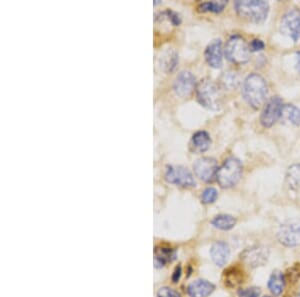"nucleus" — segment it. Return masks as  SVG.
Segmentation results:
<instances>
[{
  "label": "nucleus",
  "instance_id": "aec40b11",
  "mask_svg": "<svg viewBox=\"0 0 300 297\" xmlns=\"http://www.w3.org/2000/svg\"><path fill=\"white\" fill-rule=\"evenodd\" d=\"M211 223L214 227H216L218 229L229 230L235 226L236 219L231 215H228V214H221V215H217L216 217H214Z\"/></svg>",
  "mask_w": 300,
  "mask_h": 297
},
{
  "label": "nucleus",
  "instance_id": "4468645a",
  "mask_svg": "<svg viewBox=\"0 0 300 297\" xmlns=\"http://www.w3.org/2000/svg\"><path fill=\"white\" fill-rule=\"evenodd\" d=\"M210 255L213 260V262L218 265L223 266L230 255V249L228 245L225 242L217 241L215 242L210 249Z\"/></svg>",
  "mask_w": 300,
  "mask_h": 297
},
{
  "label": "nucleus",
  "instance_id": "ddd939ff",
  "mask_svg": "<svg viewBox=\"0 0 300 297\" xmlns=\"http://www.w3.org/2000/svg\"><path fill=\"white\" fill-rule=\"evenodd\" d=\"M205 60L206 62L213 68H220L222 66V42L220 39H214L211 41L205 49Z\"/></svg>",
  "mask_w": 300,
  "mask_h": 297
},
{
  "label": "nucleus",
  "instance_id": "f03ea898",
  "mask_svg": "<svg viewBox=\"0 0 300 297\" xmlns=\"http://www.w3.org/2000/svg\"><path fill=\"white\" fill-rule=\"evenodd\" d=\"M234 8L240 18L256 24L264 22L269 12L268 2L263 0H238Z\"/></svg>",
  "mask_w": 300,
  "mask_h": 297
},
{
  "label": "nucleus",
  "instance_id": "9b49d317",
  "mask_svg": "<svg viewBox=\"0 0 300 297\" xmlns=\"http://www.w3.org/2000/svg\"><path fill=\"white\" fill-rule=\"evenodd\" d=\"M193 169L195 175L205 182H211L216 177V172L218 170L217 162L211 157H202L197 159L193 163Z\"/></svg>",
  "mask_w": 300,
  "mask_h": 297
},
{
  "label": "nucleus",
  "instance_id": "6ab92c4d",
  "mask_svg": "<svg viewBox=\"0 0 300 297\" xmlns=\"http://www.w3.org/2000/svg\"><path fill=\"white\" fill-rule=\"evenodd\" d=\"M243 271L237 267H232L225 271V284L228 287H237L241 283H243Z\"/></svg>",
  "mask_w": 300,
  "mask_h": 297
},
{
  "label": "nucleus",
  "instance_id": "b1692460",
  "mask_svg": "<svg viewBox=\"0 0 300 297\" xmlns=\"http://www.w3.org/2000/svg\"><path fill=\"white\" fill-rule=\"evenodd\" d=\"M221 83L224 88L233 89L237 87L239 83V78L235 72H225L221 76Z\"/></svg>",
  "mask_w": 300,
  "mask_h": 297
},
{
  "label": "nucleus",
  "instance_id": "dca6fc26",
  "mask_svg": "<svg viewBox=\"0 0 300 297\" xmlns=\"http://www.w3.org/2000/svg\"><path fill=\"white\" fill-rule=\"evenodd\" d=\"M211 144V138L206 131H197L191 139V149L193 152H205Z\"/></svg>",
  "mask_w": 300,
  "mask_h": 297
},
{
  "label": "nucleus",
  "instance_id": "f3484780",
  "mask_svg": "<svg viewBox=\"0 0 300 297\" xmlns=\"http://www.w3.org/2000/svg\"><path fill=\"white\" fill-rule=\"evenodd\" d=\"M176 256V253L173 249L171 248H166V247H157L155 249V265L157 267L164 266L165 264L172 262Z\"/></svg>",
  "mask_w": 300,
  "mask_h": 297
},
{
  "label": "nucleus",
  "instance_id": "412c9836",
  "mask_svg": "<svg viewBox=\"0 0 300 297\" xmlns=\"http://www.w3.org/2000/svg\"><path fill=\"white\" fill-rule=\"evenodd\" d=\"M286 182L292 189L300 188V163L291 165L286 173Z\"/></svg>",
  "mask_w": 300,
  "mask_h": 297
},
{
  "label": "nucleus",
  "instance_id": "5701e85b",
  "mask_svg": "<svg viewBox=\"0 0 300 297\" xmlns=\"http://www.w3.org/2000/svg\"><path fill=\"white\" fill-rule=\"evenodd\" d=\"M287 119L295 126H300V109L292 104L284 105L283 112Z\"/></svg>",
  "mask_w": 300,
  "mask_h": 297
},
{
  "label": "nucleus",
  "instance_id": "bb28decb",
  "mask_svg": "<svg viewBox=\"0 0 300 297\" xmlns=\"http://www.w3.org/2000/svg\"><path fill=\"white\" fill-rule=\"evenodd\" d=\"M157 296L180 297V294L177 291H175V290H173V289H171L169 287H162V288H160L159 291L157 293Z\"/></svg>",
  "mask_w": 300,
  "mask_h": 297
},
{
  "label": "nucleus",
  "instance_id": "c85d7f7f",
  "mask_svg": "<svg viewBox=\"0 0 300 297\" xmlns=\"http://www.w3.org/2000/svg\"><path fill=\"white\" fill-rule=\"evenodd\" d=\"M180 275H181V267L178 266L175 268V271L173 273V276H172V280L173 282H177L179 280Z\"/></svg>",
  "mask_w": 300,
  "mask_h": 297
},
{
  "label": "nucleus",
  "instance_id": "20e7f679",
  "mask_svg": "<svg viewBox=\"0 0 300 297\" xmlns=\"http://www.w3.org/2000/svg\"><path fill=\"white\" fill-rule=\"evenodd\" d=\"M242 175V164L234 157L227 159L216 172V179L222 188H230L234 186Z\"/></svg>",
  "mask_w": 300,
  "mask_h": 297
},
{
  "label": "nucleus",
  "instance_id": "4be33fe9",
  "mask_svg": "<svg viewBox=\"0 0 300 297\" xmlns=\"http://www.w3.org/2000/svg\"><path fill=\"white\" fill-rule=\"evenodd\" d=\"M227 4V1L221 0V1H207L202 2L198 5V10L200 12H214L218 13L221 12Z\"/></svg>",
  "mask_w": 300,
  "mask_h": 297
},
{
  "label": "nucleus",
  "instance_id": "9d476101",
  "mask_svg": "<svg viewBox=\"0 0 300 297\" xmlns=\"http://www.w3.org/2000/svg\"><path fill=\"white\" fill-rule=\"evenodd\" d=\"M241 260L249 267L255 268L264 265L269 256V250L265 246H252L241 253Z\"/></svg>",
  "mask_w": 300,
  "mask_h": 297
},
{
  "label": "nucleus",
  "instance_id": "c756f323",
  "mask_svg": "<svg viewBox=\"0 0 300 297\" xmlns=\"http://www.w3.org/2000/svg\"><path fill=\"white\" fill-rule=\"evenodd\" d=\"M296 58H297V70L299 71L300 73V51L296 52Z\"/></svg>",
  "mask_w": 300,
  "mask_h": 297
},
{
  "label": "nucleus",
  "instance_id": "7ed1b4c3",
  "mask_svg": "<svg viewBox=\"0 0 300 297\" xmlns=\"http://www.w3.org/2000/svg\"><path fill=\"white\" fill-rule=\"evenodd\" d=\"M196 97L200 104L210 110H218L221 106V93L212 80H202L196 85Z\"/></svg>",
  "mask_w": 300,
  "mask_h": 297
},
{
  "label": "nucleus",
  "instance_id": "cd10ccee",
  "mask_svg": "<svg viewBox=\"0 0 300 297\" xmlns=\"http://www.w3.org/2000/svg\"><path fill=\"white\" fill-rule=\"evenodd\" d=\"M249 47H250L251 51H261V50L264 49L265 44H264V42L262 40L253 39L251 41V43L249 44Z\"/></svg>",
  "mask_w": 300,
  "mask_h": 297
},
{
  "label": "nucleus",
  "instance_id": "6e6552de",
  "mask_svg": "<svg viewBox=\"0 0 300 297\" xmlns=\"http://www.w3.org/2000/svg\"><path fill=\"white\" fill-rule=\"evenodd\" d=\"M283 107L284 104L279 97L276 96L270 99L264 106L260 115V122L262 126L269 128L275 124L282 115Z\"/></svg>",
  "mask_w": 300,
  "mask_h": 297
},
{
  "label": "nucleus",
  "instance_id": "2eb2a0df",
  "mask_svg": "<svg viewBox=\"0 0 300 297\" xmlns=\"http://www.w3.org/2000/svg\"><path fill=\"white\" fill-rule=\"evenodd\" d=\"M213 290L214 285L203 279H198L188 286V293L191 297H207Z\"/></svg>",
  "mask_w": 300,
  "mask_h": 297
},
{
  "label": "nucleus",
  "instance_id": "1a4fd4ad",
  "mask_svg": "<svg viewBox=\"0 0 300 297\" xmlns=\"http://www.w3.org/2000/svg\"><path fill=\"white\" fill-rule=\"evenodd\" d=\"M165 179L183 187H193L196 184L192 173L183 166H167Z\"/></svg>",
  "mask_w": 300,
  "mask_h": 297
},
{
  "label": "nucleus",
  "instance_id": "39448f33",
  "mask_svg": "<svg viewBox=\"0 0 300 297\" xmlns=\"http://www.w3.org/2000/svg\"><path fill=\"white\" fill-rule=\"evenodd\" d=\"M250 47L240 35H232L225 44L226 58L234 64H244L250 60Z\"/></svg>",
  "mask_w": 300,
  "mask_h": 297
},
{
  "label": "nucleus",
  "instance_id": "f8f14e48",
  "mask_svg": "<svg viewBox=\"0 0 300 297\" xmlns=\"http://www.w3.org/2000/svg\"><path fill=\"white\" fill-rule=\"evenodd\" d=\"M195 87V77L189 71H182L174 81L173 89L180 97L189 95Z\"/></svg>",
  "mask_w": 300,
  "mask_h": 297
},
{
  "label": "nucleus",
  "instance_id": "f257e3e1",
  "mask_svg": "<svg viewBox=\"0 0 300 297\" xmlns=\"http://www.w3.org/2000/svg\"><path fill=\"white\" fill-rule=\"evenodd\" d=\"M267 93L266 81L259 74L251 73L244 80L242 94L245 101L253 109L260 108L266 99Z\"/></svg>",
  "mask_w": 300,
  "mask_h": 297
},
{
  "label": "nucleus",
  "instance_id": "a211bd4d",
  "mask_svg": "<svg viewBox=\"0 0 300 297\" xmlns=\"http://www.w3.org/2000/svg\"><path fill=\"white\" fill-rule=\"evenodd\" d=\"M285 286V278L283 273L279 270H275L272 272L268 281V288L274 295H279L283 291Z\"/></svg>",
  "mask_w": 300,
  "mask_h": 297
},
{
  "label": "nucleus",
  "instance_id": "423d86ee",
  "mask_svg": "<svg viewBox=\"0 0 300 297\" xmlns=\"http://www.w3.org/2000/svg\"><path fill=\"white\" fill-rule=\"evenodd\" d=\"M278 240L285 246L294 247L300 245V219L288 220L280 226Z\"/></svg>",
  "mask_w": 300,
  "mask_h": 297
},
{
  "label": "nucleus",
  "instance_id": "0eeeda50",
  "mask_svg": "<svg viewBox=\"0 0 300 297\" xmlns=\"http://www.w3.org/2000/svg\"><path fill=\"white\" fill-rule=\"evenodd\" d=\"M280 31L288 35L294 42L300 38V10L293 8L287 11L281 18Z\"/></svg>",
  "mask_w": 300,
  "mask_h": 297
},
{
  "label": "nucleus",
  "instance_id": "393cba45",
  "mask_svg": "<svg viewBox=\"0 0 300 297\" xmlns=\"http://www.w3.org/2000/svg\"><path fill=\"white\" fill-rule=\"evenodd\" d=\"M217 196H218L217 190L213 187H208L203 191L201 199L203 203L209 204V203H213L217 199Z\"/></svg>",
  "mask_w": 300,
  "mask_h": 297
},
{
  "label": "nucleus",
  "instance_id": "a878e982",
  "mask_svg": "<svg viewBox=\"0 0 300 297\" xmlns=\"http://www.w3.org/2000/svg\"><path fill=\"white\" fill-rule=\"evenodd\" d=\"M261 290L259 287H250L245 289H240L238 291L239 297H259Z\"/></svg>",
  "mask_w": 300,
  "mask_h": 297
},
{
  "label": "nucleus",
  "instance_id": "7c9ffc66",
  "mask_svg": "<svg viewBox=\"0 0 300 297\" xmlns=\"http://www.w3.org/2000/svg\"><path fill=\"white\" fill-rule=\"evenodd\" d=\"M263 297H270V296H263Z\"/></svg>",
  "mask_w": 300,
  "mask_h": 297
}]
</instances>
